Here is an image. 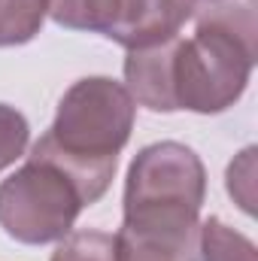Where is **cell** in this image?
Returning a JSON list of instances; mask_svg holds the SVG:
<instances>
[{"instance_id": "6da1fadb", "label": "cell", "mask_w": 258, "mask_h": 261, "mask_svg": "<svg viewBox=\"0 0 258 261\" xmlns=\"http://www.w3.org/2000/svg\"><path fill=\"white\" fill-rule=\"evenodd\" d=\"M258 0L194 3L197 31L176 43L173 97L176 110L222 113L240 100L258 55Z\"/></svg>"}, {"instance_id": "7a4b0ae2", "label": "cell", "mask_w": 258, "mask_h": 261, "mask_svg": "<svg viewBox=\"0 0 258 261\" xmlns=\"http://www.w3.org/2000/svg\"><path fill=\"white\" fill-rule=\"evenodd\" d=\"M134 116L137 103L122 82L110 76H88L64 91L46 137L67 155L119 164V152L134 130Z\"/></svg>"}, {"instance_id": "3957f363", "label": "cell", "mask_w": 258, "mask_h": 261, "mask_svg": "<svg viewBox=\"0 0 258 261\" xmlns=\"http://www.w3.org/2000/svg\"><path fill=\"white\" fill-rule=\"evenodd\" d=\"M82 206L85 203L76 186L55 164L34 155L24 167L0 182V228L28 246L67 237Z\"/></svg>"}, {"instance_id": "277c9868", "label": "cell", "mask_w": 258, "mask_h": 261, "mask_svg": "<svg viewBox=\"0 0 258 261\" xmlns=\"http://www.w3.org/2000/svg\"><path fill=\"white\" fill-rule=\"evenodd\" d=\"M207 170L194 149L164 140L137 152L125 182V216H197Z\"/></svg>"}, {"instance_id": "5b68a950", "label": "cell", "mask_w": 258, "mask_h": 261, "mask_svg": "<svg viewBox=\"0 0 258 261\" xmlns=\"http://www.w3.org/2000/svg\"><path fill=\"white\" fill-rule=\"evenodd\" d=\"M192 15L194 0H100L94 31L125 49H146L179 37Z\"/></svg>"}, {"instance_id": "8992f818", "label": "cell", "mask_w": 258, "mask_h": 261, "mask_svg": "<svg viewBox=\"0 0 258 261\" xmlns=\"http://www.w3.org/2000/svg\"><path fill=\"white\" fill-rule=\"evenodd\" d=\"M200 219H125L116 234L119 261H200Z\"/></svg>"}, {"instance_id": "52a82bcc", "label": "cell", "mask_w": 258, "mask_h": 261, "mask_svg": "<svg viewBox=\"0 0 258 261\" xmlns=\"http://www.w3.org/2000/svg\"><path fill=\"white\" fill-rule=\"evenodd\" d=\"M176 43L164 40L146 49H128L125 58V88L131 100L152 110V113H176V97H173V55Z\"/></svg>"}, {"instance_id": "ba28073f", "label": "cell", "mask_w": 258, "mask_h": 261, "mask_svg": "<svg viewBox=\"0 0 258 261\" xmlns=\"http://www.w3.org/2000/svg\"><path fill=\"white\" fill-rule=\"evenodd\" d=\"M197 252L203 261H258L255 243L216 216L200 222Z\"/></svg>"}, {"instance_id": "9c48e42d", "label": "cell", "mask_w": 258, "mask_h": 261, "mask_svg": "<svg viewBox=\"0 0 258 261\" xmlns=\"http://www.w3.org/2000/svg\"><path fill=\"white\" fill-rule=\"evenodd\" d=\"M49 15V0H0V46L31 43Z\"/></svg>"}, {"instance_id": "30bf717a", "label": "cell", "mask_w": 258, "mask_h": 261, "mask_svg": "<svg viewBox=\"0 0 258 261\" xmlns=\"http://www.w3.org/2000/svg\"><path fill=\"white\" fill-rule=\"evenodd\" d=\"M52 261H119L116 237L107 231H94V228L70 231L52 252Z\"/></svg>"}, {"instance_id": "8fae6325", "label": "cell", "mask_w": 258, "mask_h": 261, "mask_svg": "<svg viewBox=\"0 0 258 261\" xmlns=\"http://www.w3.org/2000/svg\"><path fill=\"white\" fill-rule=\"evenodd\" d=\"M28 140H31L28 119L15 107L0 103V170H6L9 164H15L24 155Z\"/></svg>"}, {"instance_id": "7c38bea8", "label": "cell", "mask_w": 258, "mask_h": 261, "mask_svg": "<svg viewBox=\"0 0 258 261\" xmlns=\"http://www.w3.org/2000/svg\"><path fill=\"white\" fill-rule=\"evenodd\" d=\"M228 192L246 213H255V149L240 152L237 161L228 167Z\"/></svg>"}, {"instance_id": "4fadbf2b", "label": "cell", "mask_w": 258, "mask_h": 261, "mask_svg": "<svg viewBox=\"0 0 258 261\" xmlns=\"http://www.w3.org/2000/svg\"><path fill=\"white\" fill-rule=\"evenodd\" d=\"M97 12L100 0H49V15L70 31H94Z\"/></svg>"}]
</instances>
